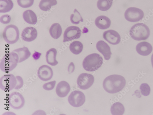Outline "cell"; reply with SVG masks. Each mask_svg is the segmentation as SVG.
Instances as JSON below:
<instances>
[{
    "label": "cell",
    "mask_w": 153,
    "mask_h": 115,
    "mask_svg": "<svg viewBox=\"0 0 153 115\" xmlns=\"http://www.w3.org/2000/svg\"><path fill=\"white\" fill-rule=\"evenodd\" d=\"M126 84V81L123 76L113 74L106 77L103 83L105 90L110 94H116L123 90Z\"/></svg>",
    "instance_id": "6da1fadb"
},
{
    "label": "cell",
    "mask_w": 153,
    "mask_h": 115,
    "mask_svg": "<svg viewBox=\"0 0 153 115\" xmlns=\"http://www.w3.org/2000/svg\"><path fill=\"white\" fill-rule=\"evenodd\" d=\"M131 37L136 41L147 39L150 35V31L147 25L143 23H138L134 25L129 32Z\"/></svg>",
    "instance_id": "7a4b0ae2"
},
{
    "label": "cell",
    "mask_w": 153,
    "mask_h": 115,
    "mask_svg": "<svg viewBox=\"0 0 153 115\" xmlns=\"http://www.w3.org/2000/svg\"><path fill=\"white\" fill-rule=\"evenodd\" d=\"M103 59L100 55L94 53L86 57L83 62L84 69L90 72L95 71L99 69L102 65Z\"/></svg>",
    "instance_id": "3957f363"
},
{
    "label": "cell",
    "mask_w": 153,
    "mask_h": 115,
    "mask_svg": "<svg viewBox=\"0 0 153 115\" xmlns=\"http://www.w3.org/2000/svg\"><path fill=\"white\" fill-rule=\"evenodd\" d=\"M19 57L16 52H12L5 55L0 63V69L4 72L11 71L16 67Z\"/></svg>",
    "instance_id": "277c9868"
},
{
    "label": "cell",
    "mask_w": 153,
    "mask_h": 115,
    "mask_svg": "<svg viewBox=\"0 0 153 115\" xmlns=\"http://www.w3.org/2000/svg\"><path fill=\"white\" fill-rule=\"evenodd\" d=\"M19 32L16 25L11 24L7 26L3 33V36L5 41L10 44H14L19 40Z\"/></svg>",
    "instance_id": "5b68a950"
},
{
    "label": "cell",
    "mask_w": 153,
    "mask_h": 115,
    "mask_svg": "<svg viewBox=\"0 0 153 115\" xmlns=\"http://www.w3.org/2000/svg\"><path fill=\"white\" fill-rule=\"evenodd\" d=\"M16 83V77L12 74L4 75L0 79V88L5 92H9L15 88Z\"/></svg>",
    "instance_id": "8992f818"
},
{
    "label": "cell",
    "mask_w": 153,
    "mask_h": 115,
    "mask_svg": "<svg viewBox=\"0 0 153 115\" xmlns=\"http://www.w3.org/2000/svg\"><path fill=\"white\" fill-rule=\"evenodd\" d=\"M144 15V13L141 9L134 7H131L127 9L124 14L126 20L132 22L141 21L143 18Z\"/></svg>",
    "instance_id": "52a82bcc"
},
{
    "label": "cell",
    "mask_w": 153,
    "mask_h": 115,
    "mask_svg": "<svg viewBox=\"0 0 153 115\" xmlns=\"http://www.w3.org/2000/svg\"><path fill=\"white\" fill-rule=\"evenodd\" d=\"M94 81V76L91 74L83 73L78 77L77 84L78 87L83 90H85L91 87Z\"/></svg>",
    "instance_id": "ba28073f"
},
{
    "label": "cell",
    "mask_w": 153,
    "mask_h": 115,
    "mask_svg": "<svg viewBox=\"0 0 153 115\" xmlns=\"http://www.w3.org/2000/svg\"><path fill=\"white\" fill-rule=\"evenodd\" d=\"M68 100L69 103L73 107H79L85 103V97L82 92L75 91L71 92L68 97Z\"/></svg>",
    "instance_id": "9c48e42d"
},
{
    "label": "cell",
    "mask_w": 153,
    "mask_h": 115,
    "mask_svg": "<svg viewBox=\"0 0 153 115\" xmlns=\"http://www.w3.org/2000/svg\"><path fill=\"white\" fill-rule=\"evenodd\" d=\"M25 103L24 98L20 93L15 92L9 97V104L10 106L15 109L18 110L22 108Z\"/></svg>",
    "instance_id": "30bf717a"
},
{
    "label": "cell",
    "mask_w": 153,
    "mask_h": 115,
    "mask_svg": "<svg viewBox=\"0 0 153 115\" xmlns=\"http://www.w3.org/2000/svg\"><path fill=\"white\" fill-rule=\"evenodd\" d=\"M81 32L80 29L78 27L71 26L68 27L64 33L63 42L79 39L81 35Z\"/></svg>",
    "instance_id": "8fae6325"
},
{
    "label": "cell",
    "mask_w": 153,
    "mask_h": 115,
    "mask_svg": "<svg viewBox=\"0 0 153 115\" xmlns=\"http://www.w3.org/2000/svg\"><path fill=\"white\" fill-rule=\"evenodd\" d=\"M104 39L110 44L116 45L121 41V37L117 31L109 30L105 32L103 34Z\"/></svg>",
    "instance_id": "7c38bea8"
},
{
    "label": "cell",
    "mask_w": 153,
    "mask_h": 115,
    "mask_svg": "<svg viewBox=\"0 0 153 115\" xmlns=\"http://www.w3.org/2000/svg\"><path fill=\"white\" fill-rule=\"evenodd\" d=\"M38 77L41 80L47 81L51 79L53 76V72L49 66L44 65L39 68L37 72Z\"/></svg>",
    "instance_id": "4fadbf2b"
},
{
    "label": "cell",
    "mask_w": 153,
    "mask_h": 115,
    "mask_svg": "<svg viewBox=\"0 0 153 115\" xmlns=\"http://www.w3.org/2000/svg\"><path fill=\"white\" fill-rule=\"evenodd\" d=\"M37 36L36 29L32 27L25 28L21 34L22 39L25 41L31 42L36 39Z\"/></svg>",
    "instance_id": "5bb4252c"
},
{
    "label": "cell",
    "mask_w": 153,
    "mask_h": 115,
    "mask_svg": "<svg viewBox=\"0 0 153 115\" xmlns=\"http://www.w3.org/2000/svg\"><path fill=\"white\" fill-rule=\"evenodd\" d=\"M96 48L97 50L103 55L105 59L109 60L112 54L111 48L106 43L102 41H99L97 43Z\"/></svg>",
    "instance_id": "9a60e30c"
},
{
    "label": "cell",
    "mask_w": 153,
    "mask_h": 115,
    "mask_svg": "<svg viewBox=\"0 0 153 115\" xmlns=\"http://www.w3.org/2000/svg\"><path fill=\"white\" fill-rule=\"evenodd\" d=\"M137 53L143 56L149 55L152 52V47L149 43L144 41L139 43L136 46Z\"/></svg>",
    "instance_id": "2e32d148"
},
{
    "label": "cell",
    "mask_w": 153,
    "mask_h": 115,
    "mask_svg": "<svg viewBox=\"0 0 153 115\" xmlns=\"http://www.w3.org/2000/svg\"><path fill=\"white\" fill-rule=\"evenodd\" d=\"M70 90L71 87L69 83L66 81H62L57 85L56 92L58 96L62 98L67 96Z\"/></svg>",
    "instance_id": "e0dca14e"
},
{
    "label": "cell",
    "mask_w": 153,
    "mask_h": 115,
    "mask_svg": "<svg viewBox=\"0 0 153 115\" xmlns=\"http://www.w3.org/2000/svg\"><path fill=\"white\" fill-rule=\"evenodd\" d=\"M111 23L110 19L105 16H100L97 17L95 21L96 26L99 29L102 30L109 28Z\"/></svg>",
    "instance_id": "ac0fdd59"
},
{
    "label": "cell",
    "mask_w": 153,
    "mask_h": 115,
    "mask_svg": "<svg viewBox=\"0 0 153 115\" xmlns=\"http://www.w3.org/2000/svg\"><path fill=\"white\" fill-rule=\"evenodd\" d=\"M57 51L56 49L52 48L49 49L46 53V60L49 65L52 66L57 65L58 62L56 60Z\"/></svg>",
    "instance_id": "d6986e66"
},
{
    "label": "cell",
    "mask_w": 153,
    "mask_h": 115,
    "mask_svg": "<svg viewBox=\"0 0 153 115\" xmlns=\"http://www.w3.org/2000/svg\"><path fill=\"white\" fill-rule=\"evenodd\" d=\"M12 52H16L18 54L19 57V63L27 60L31 55V53L28 48L25 47L15 49Z\"/></svg>",
    "instance_id": "ffe728a7"
},
{
    "label": "cell",
    "mask_w": 153,
    "mask_h": 115,
    "mask_svg": "<svg viewBox=\"0 0 153 115\" xmlns=\"http://www.w3.org/2000/svg\"><path fill=\"white\" fill-rule=\"evenodd\" d=\"M23 17L25 21L30 24L35 25L37 21L36 14L33 11L30 10L24 12Z\"/></svg>",
    "instance_id": "44dd1931"
},
{
    "label": "cell",
    "mask_w": 153,
    "mask_h": 115,
    "mask_svg": "<svg viewBox=\"0 0 153 115\" xmlns=\"http://www.w3.org/2000/svg\"><path fill=\"white\" fill-rule=\"evenodd\" d=\"M50 34L55 39H57L61 36L62 29L60 24L58 23L53 24L49 29Z\"/></svg>",
    "instance_id": "7402d4cb"
},
{
    "label": "cell",
    "mask_w": 153,
    "mask_h": 115,
    "mask_svg": "<svg viewBox=\"0 0 153 115\" xmlns=\"http://www.w3.org/2000/svg\"><path fill=\"white\" fill-rule=\"evenodd\" d=\"M14 4L12 0H0V13H6L13 8Z\"/></svg>",
    "instance_id": "603a6c76"
},
{
    "label": "cell",
    "mask_w": 153,
    "mask_h": 115,
    "mask_svg": "<svg viewBox=\"0 0 153 115\" xmlns=\"http://www.w3.org/2000/svg\"><path fill=\"white\" fill-rule=\"evenodd\" d=\"M83 46L82 43L79 41L73 42L70 45L69 48L71 52L75 55H79L83 50Z\"/></svg>",
    "instance_id": "cb8c5ba5"
},
{
    "label": "cell",
    "mask_w": 153,
    "mask_h": 115,
    "mask_svg": "<svg viewBox=\"0 0 153 115\" xmlns=\"http://www.w3.org/2000/svg\"><path fill=\"white\" fill-rule=\"evenodd\" d=\"M56 0H41L39 4L40 9L44 11L49 10L52 7L56 5Z\"/></svg>",
    "instance_id": "d4e9b609"
},
{
    "label": "cell",
    "mask_w": 153,
    "mask_h": 115,
    "mask_svg": "<svg viewBox=\"0 0 153 115\" xmlns=\"http://www.w3.org/2000/svg\"><path fill=\"white\" fill-rule=\"evenodd\" d=\"M111 111L112 115H123L125 112V108L121 103L116 102L111 106Z\"/></svg>",
    "instance_id": "484cf974"
},
{
    "label": "cell",
    "mask_w": 153,
    "mask_h": 115,
    "mask_svg": "<svg viewBox=\"0 0 153 115\" xmlns=\"http://www.w3.org/2000/svg\"><path fill=\"white\" fill-rule=\"evenodd\" d=\"M113 0H98L97 4L98 8L102 11L109 10L112 6Z\"/></svg>",
    "instance_id": "4316f807"
},
{
    "label": "cell",
    "mask_w": 153,
    "mask_h": 115,
    "mask_svg": "<svg viewBox=\"0 0 153 115\" xmlns=\"http://www.w3.org/2000/svg\"><path fill=\"white\" fill-rule=\"evenodd\" d=\"M70 20L72 24H79L80 21L82 22L83 21V19L79 12L76 9L74 10V14L71 15Z\"/></svg>",
    "instance_id": "83f0119b"
},
{
    "label": "cell",
    "mask_w": 153,
    "mask_h": 115,
    "mask_svg": "<svg viewBox=\"0 0 153 115\" xmlns=\"http://www.w3.org/2000/svg\"><path fill=\"white\" fill-rule=\"evenodd\" d=\"M18 4L23 8H29L33 4L34 0H17Z\"/></svg>",
    "instance_id": "f1b7e54d"
},
{
    "label": "cell",
    "mask_w": 153,
    "mask_h": 115,
    "mask_svg": "<svg viewBox=\"0 0 153 115\" xmlns=\"http://www.w3.org/2000/svg\"><path fill=\"white\" fill-rule=\"evenodd\" d=\"M140 88L143 95L147 96L150 93L151 89L149 85L146 83L142 84L140 86Z\"/></svg>",
    "instance_id": "f546056e"
},
{
    "label": "cell",
    "mask_w": 153,
    "mask_h": 115,
    "mask_svg": "<svg viewBox=\"0 0 153 115\" xmlns=\"http://www.w3.org/2000/svg\"><path fill=\"white\" fill-rule=\"evenodd\" d=\"M56 84V81H54L45 84L43 87L45 90L50 91L52 90L54 88Z\"/></svg>",
    "instance_id": "4dcf8cb0"
},
{
    "label": "cell",
    "mask_w": 153,
    "mask_h": 115,
    "mask_svg": "<svg viewBox=\"0 0 153 115\" xmlns=\"http://www.w3.org/2000/svg\"><path fill=\"white\" fill-rule=\"evenodd\" d=\"M11 18L10 15H3L0 18V21L4 24L9 23L11 21Z\"/></svg>",
    "instance_id": "1f68e13d"
},
{
    "label": "cell",
    "mask_w": 153,
    "mask_h": 115,
    "mask_svg": "<svg viewBox=\"0 0 153 115\" xmlns=\"http://www.w3.org/2000/svg\"><path fill=\"white\" fill-rule=\"evenodd\" d=\"M16 78L17 80V83L15 89L18 90L23 86V81L22 78L19 76H16Z\"/></svg>",
    "instance_id": "d6a6232c"
},
{
    "label": "cell",
    "mask_w": 153,
    "mask_h": 115,
    "mask_svg": "<svg viewBox=\"0 0 153 115\" xmlns=\"http://www.w3.org/2000/svg\"><path fill=\"white\" fill-rule=\"evenodd\" d=\"M151 61L152 68H153V53L152 54L151 58Z\"/></svg>",
    "instance_id": "836d02e7"
}]
</instances>
